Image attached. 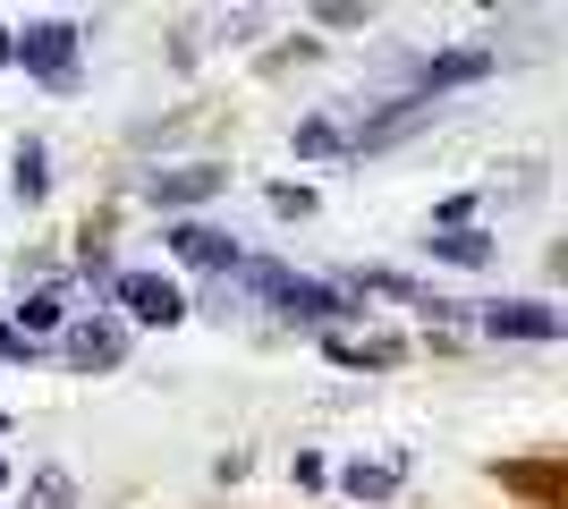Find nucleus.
<instances>
[{
    "label": "nucleus",
    "mask_w": 568,
    "mask_h": 509,
    "mask_svg": "<svg viewBox=\"0 0 568 509\" xmlns=\"http://www.w3.org/2000/svg\"><path fill=\"white\" fill-rule=\"evenodd\" d=\"M323 357H332V365H399V339H348V332H332V339H323Z\"/></svg>",
    "instance_id": "nucleus-12"
},
{
    "label": "nucleus",
    "mask_w": 568,
    "mask_h": 509,
    "mask_svg": "<svg viewBox=\"0 0 568 509\" xmlns=\"http://www.w3.org/2000/svg\"><path fill=\"white\" fill-rule=\"evenodd\" d=\"M500 69V51H484V43H458V51H433V60H416L407 69V94L399 102H442V94H458V85H484V77Z\"/></svg>",
    "instance_id": "nucleus-2"
},
{
    "label": "nucleus",
    "mask_w": 568,
    "mask_h": 509,
    "mask_svg": "<svg viewBox=\"0 0 568 509\" xmlns=\"http://www.w3.org/2000/svg\"><path fill=\"white\" fill-rule=\"evenodd\" d=\"M9 179H18V195H26V204H43V195H51V153L34 145V136H26V145H18V162H9Z\"/></svg>",
    "instance_id": "nucleus-13"
},
{
    "label": "nucleus",
    "mask_w": 568,
    "mask_h": 509,
    "mask_svg": "<svg viewBox=\"0 0 568 509\" xmlns=\"http://www.w3.org/2000/svg\"><path fill=\"white\" fill-rule=\"evenodd\" d=\"M119 357H128V323H111V315L60 323V365H77V374H111Z\"/></svg>",
    "instance_id": "nucleus-4"
},
{
    "label": "nucleus",
    "mask_w": 568,
    "mask_h": 509,
    "mask_svg": "<svg viewBox=\"0 0 568 509\" xmlns=\"http://www.w3.org/2000/svg\"><path fill=\"white\" fill-rule=\"evenodd\" d=\"M0 69H9V26H0Z\"/></svg>",
    "instance_id": "nucleus-19"
},
{
    "label": "nucleus",
    "mask_w": 568,
    "mask_h": 509,
    "mask_svg": "<svg viewBox=\"0 0 568 509\" xmlns=\"http://www.w3.org/2000/svg\"><path fill=\"white\" fill-rule=\"evenodd\" d=\"M0 434H9V416H0Z\"/></svg>",
    "instance_id": "nucleus-21"
},
{
    "label": "nucleus",
    "mask_w": 568,
    "mask_h": 509,
    "mask_svg": "<svg viewBox=\"0 0 568 509\" xmlns=\"http://www.w3.org/2000/svg\"><path fill=\"white\" fill-rule=\"evenodd\" d=\"M433 230H475V195H450V204L433 213ZM433 230H425V238H433Z\"/></svg>",
    "instance_id": "nucleus-16"
},
{
    "label": "nucleus",
    "mask_w": 568,
    "mask_h": 509,
    "mask_svg": "<svg viewBox=\"0 0 568 509\" xmlns=\"http://www.w3.org/2000/svg\"><path fill=\"white\" fill-rule=\"evenodd\" d=\"M272 213H281V221H306L314 213V187H272Z\"/></svg>",
    "instance_id": "nucleus-17"
},
{
    "label": "nucleus",
    "mask_w": 568,
    "mask_h": 509,
    "mask_svg": "<svg viewBox=\"0 0 568 509\" xmlns=\"http://www.w3.org/2000/svg\"><path fill=\"white\" fill-rule=\"evenodd\" d=\"M230 187V170L221 162H170L144 179V204H170V213H195V204H213V195Z\"/></svg>",
    "instance_id": "nucleus-5"
},
{
    "label": "nucleus",
    "mask_w": 568,
    "mask_h": 509,
    "mask_svg": "<svg viewBox=\"0 0 568 509\" xmlns=\"http://www.w3.org/2000/svg\"><path fill=\"white\" fill-rule=\"evenodd\" d=\"M111 297H119V315L128 323H187V289L170 281V272H111Z\"/></svg>",
    "instance_id": "nucleus-3"
},
{
    "label": "nucleus",
    "mask_w": 568,
    "mask_h": 509,
    "mask_svg": "<svg viewBox=\"0 0 568 509\" xmlns=\"http://www.w3.org/2000/svg\"><path fill=\"white\" fill-rule=\"evenodd\" d=\"M467 323H484L493 339H560V306H551V297H493V306H475Z\"/></svg>",
    "instance_id": "nucleus-6"
},
{
    "label": "nucleus",
    "mask_w": 568,
    "mask_h": 509,
    "mask_svg": "<svg viewBox=\"0 0 568 509\" xmlns=\"http://www.w3.org/2000/svg\"><path fill=\"white\" fill-rule=\"evenodd\" d=\"M18 323H26V339H43V332H60V323H69V289H60V281H43V289H26Z\"/></svg>",
    "instance_id": "nucleus-11"
},
{
    "label": "nucleus",
    "mask_w": 568,
    "mask_h": 509,
    "mask_svg": "<svg viewBox=\"0 0 568 509\" xmlns=\"http://www.w3.org/2000/svg\"><path fill=\"white\" fill-rule=\"evenodd\" d=\"M0 485H9V467H0Z\"/></svg>",
    "instance_id": "nucleus-20"
},
{
    "label": "nucleus",
    "mask_w": 568,
    "mask_h": 509,
    "mask_svg": "<svg viewBox=\"0 0 568 509\" xmlns=\"http://www.w3.org/2000/svg\"><path fill=\"white\" fill-rule=\"evenodd\" d=\"M43 357H51L43 339H26L18 323H0V365H43Z\"/></svg>",
    "instance_id": "nucleus-15"
},
{
    "label": "nucleus",
    "mask_w": 568,
    "mask_h": 509,
    "mask_svg": "<svg viewBox=\"0 0 568 509\" xmlns=\"http://www.w3.org/2000/svg\"><path fill=\"white\" fill-rule=\"evenodd\" d=\"M297 153H306V162L356 153V111H314V120H297Z\"/></svg>",
    "instance_id": "nucleus-8"
},
{
    "label": "nucleus",
    "mask_w": 568,
    "mask_h": 509,
    "mask_svg": "<svg viewBox=\"0 0 568 509\" xmlns=\"http://www.w3.org/2000/svg\"><path fill=\"white\" fill-rule=\"evenodd\" d=\"M425 255H433V264H450V272H475V264H493V238H484V230H433Z\"/></svg>",
    "instance_id": "nucleus-9"
},
{
    "label": "nucleus",
    "mask_w": 568,
    "mask_h": 509,
    "mask_svg": "<svg viewBox=\"0 0 568 509\" xmlns=\"http://www.w3.org/2000/svg\"><path fill=\"white\" fill-rule=\"evenodd\" d=\"M288 476H297V485H306V492H314V485H332V467L314 459V450H297V459H288Z\"/></svg>",
    "instance_id": "nucleus-18"
},
{
    "label": "nucleus",
    "mask_w": 568,
    "mask_h": 509,
    "mask_svg": "<svg viewBox=\"0 0 568 509\" xmlns=\"http://www.w3.org/2000/svg\"><path fill=\"white\" fill-rule=\"evenodd\" d=\"M170 255H179V264H195V272H221V281H230L246 246L221 238V230H204V221H179V230H170Z\"/></svg>",
    "instance_id": "nucleus-7"
},
{
    "label": "nucleus",
    "mask_w": 568,
    "mask_h": 509,
    "mask_svg": "<svg viewBox=\"0 0 568 509\" xmlns=\"http://www.w3.org/2000/svg\"><path fill=\"white\" fill-rule=\"evenodd\" d=\"M18 509H77V485H69V467H34V485H26Z\"/></svg>",
    "instance_id": "nucleus-14"
},
{
    "label": "nucleus",
    "mask_w": 568,
    "mask_h": 509,
    "mask_svg": "<svg viewBox=\"0 0 568 509\" xmlns=\"http://www.w3.org/2000/svg\"><path fill=\"white\" fill-rule=\"evenodd\" d=\"M9 69H26L34 85H51V94H77V85H85V69H77V26L34 18L26 34H9Z\"/></svg>",
    "instance_id": "nucleus-1"
},
{
    "label": "nucleus",
    "mask_w": 568,
    "mask_h": 509,
    "mask_svg": "<svg viewBox=\"0 0 568 509\" xmlns=\"http://www.w3.org/2000/svg\"><path fill=\"white\" fill-rule=\"evenodd\" d=\"M339 492H356V501H390V492H399V459H348V467H339Z\"/></svg>",
    "instance_id": "nucleus-10"
}]
</instances>
